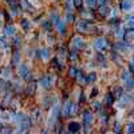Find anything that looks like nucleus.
Instances as JSON below:
<instances>
[{
  "label": "nucleus",
  "mask_w": 134,
  "mask_h": 134,
  "mask_svg": "<svg viewBox=\"0 0 134 134\" xmlns=\"http://www.w3.org/2000/svg\"><path fill=\"white\" fill-rule=\"evenodd\" d=\"M83 122H85L86 127H88V126L91 125V122H93V115H91V111H88V110H86V111H85V114H83Z\"/></svg>",
  "instance_id": "f257e3e1"
},
{
  "label": "nucleus",
  "mask_w": 134,
  "mask_h": 134,
  "mask_svg": "<svg viewBox=\"0 0 134 134\" xmlns=\"http://www.w3.org/2000/svg\"><path fill=\"white\" fill-rule=\"evenodd\" d=\"M94 47H95L97 50H102V48H105V47H106V40H105L103 38H98V39H95V42H94Z\"/></svg>",
  "instance_id": "f03ea898"
},
{
  "label": "nucleus",
  "mask_w": 134,
  "mask_h": 134,
  "mask_svg": "<svg viewBox=\"0 0 134 134\" xmlns=\"http://www.w3.org/2000/svg\"><path fill=\"white\" fill-rule=\"evenodd\" d=\"M131 7H133V3L130 2V0H122V3H121V9L122 11H130L131 9Z\"/></svg>",
  "instance_id": "7ed1b4c3"
},
{
  "label": "nucleus",
  "mask_w": 134,
  "mask_h": 134,
  "mask_svg": "<svg viewBox=\"0 0 134 134\" xmlns=\"http://www.w3.org/2000/svg\"><path fill=\"white\" fill-rule=\"evenodd\" d=\"M7 3L9 4V7L14 9V12L18 14V11H20L19 8V0H7Z\"/></svg>",
  "instance_id": "20e7f679"
},
{
  "label": "nucleus",
  "mask_w": 134,
  "mask_h": 134,
  "mask_svg": "<svg viewBox=\"0 0 134 134\" xmlns=\"http://www.w3.org/2000/svg\"><path fill=\"white\" fill-rule=\"evenodd\" d=\"M35 90H36V82H30L28 85H27V94L28 95H34L35 94Z\"/></svg>",
  "instance_id": "39448f33"
},
{
  "label": "nucleus",
  "mask_w": 134,
  "mask_h": 134,
  "mask_svg": "<svg viewBox=\"0 0 134 134\" xmlns=\"http://www.w3.org/2000/svg\"><path fill=\"white\" fill-rule=\"evenodd\" d=\"M98 12H99L100 16H103V18H105V16H109V14H110V8H109L107 5L103 4V5H100V7H99V11H98Z\"/></svg>",
  "instance_id": "423d86ee"
},
{
  "label": "nucleus",
  "mask_w": 134,
  "mask_h": 134,
  "mask_svg": "<svg viewBox=\"0 0 134 134\" xmlns=\"http://www.w3.org/2000/svg\"><path fill=\"white\" fill-rule=\"evenodd\" d=\"M79 129H81V125L78 124V122H71V124L69 125V130L72 131V133H76Z\"/></svg>",
  "instance_id": "0eeeda50"
},
{
  "label": "nucleus",
  "mask_w": 134,
  "mask_h": 134,
  "mask_svg": "<svg viewBox=\"0 0 134 134\" xmlns=\"http://www.w3.org/2000/svg\"><path fill=\"white\" fill-rule=\"evenodd\" d=\"M72 42H74V46H75L76 48H82V47L85 46V44H83V40H82L81 38H78V36H76V38H74V39H72Z\"/></svg>",
  "instance_id": "6e6552de"
},
{
  "label": "nucleus",
  "mask_w": 134,
  "mask_h": 134,
  "mask_svg": "<svg viewBox=\"0 0 134 134\" xmlns=\"http://www.w3.org/2000/svg\"><path fill=\"white\" fill-rule=\"evenodd\" d=\"M57 28L60 34H66V24L63 23V21H60V20L57 21Z\"/></svg>",
  "instance_id": "1a4fd4ad"
},
{
  "label": "nucleus",
  "mask_w": 134,
  "mask_h": 134,
  "mask_svg": "<svg viewBox=\"0 0 134 134\" xmlns=\"http://www.w3.org/2000/svg\"><path fill=\"white\" fill-rule=\"evenodd\" d=\"M19 71H20V75L23 76V78H26V76L30 74V72H28V69H27V66H26V64H21Z\"/></svg>",
  "instance_id": "9d476101"
},
{
  "label": "nucleus",
  "mask_w": 134,
  "mask_h": 134,
  "mask_svg": "<svg viewBox=\"0 0 134 134\" xmlns=\"http://www.w3.org/2000/svg\"><path fill=\"white\" fill-rule=\"evenodd\" d=\"M125 39H126L127 42H131V40L134 39V30H130V31H127V32L125 34Z\"/></svg>",
  "instance_id": "9b49d317"
},
{
  "label": "nucleus",
  "mask_w": 134,
  "mask_h": 134,
  "mask_svg": "<svg viewBox=\"0 0 134 134\" xmlns=\"http://www.w3.org/2000/svg\"><path fill=\"white\" fill-rule=\"evenodd\" d=\"M20 60V55L19 52H14V57H12V66H18Z\"/></svg>",
  "instance_id": "f8f14e48"
},
{
  "label": "nucleus",
  "mask_w": 134,
  "mask_h": 134,
  "mask_svg": "<svg viewBox=\"0 0 134 134\" xmlns=\"http://www.w3.org/2000/svg\"><path fill=\"white\" fill-rule=\"evenodd\" d=\"M113 95H114V98H121V95H122V88H121V87H115L114 90H113Z\"/></svg>",
  "instance_id": "ddd939ff"
},
{
  "label": "nucleus",
  "mask_w": 134,
  "mask_h": 134,
  "mask_svg": "<svg viewBox=\"0 0 134 134\" xmlns=\"http://www.w3.org/2000/svg\"><path fill=\"white\" fill-rule=\"evenodd\" d=\"M15 32V27L12 24H9L5 27V35H12V34Z\"/></svg>",
  "instance_id": "4468645a"
},
{
  "label": "nucleus",
  "mask_w": 134,
  "mask_h": 134,
  "mask_svg": "<svg viewBox=\"0 0 134 134\" xmlns=\"http://www.w3.org/2000/svg\"><path fill=\"white\" fill-rule=\"evenodd\" d=\"M114 99H115V98H114L113 94H107V97H106V102H107V105L111 106V105H113V102H114Z\"/></svg>",
  "instance_id": "2eb2a0df"
},
{
  "label": "nucleus",
  "mask_w": 134,
  "mask_h": 134,
  "mask_svg": "<svg viewBox=\"0 0 134 134\" xmlns=\"http://www.w3.org/2000/svg\"><path fill=\"white\" fill-rule=\"evenodd\" d=\"M58 20H59L58 14H57V12H52V14H51V23H55V24H57Z\"/></svg>",
  "instance_id": "dca6fc26"
},
{
  "label": "nucleus",
  "mask_w": 134,
  "mask_h": 134,
  "mask_svg": "<svg viewBox=\"0 0 134 134\" xmlns=\"http://www.w3.org/2000/svg\"><path fill=\"white\" fill-rule=\"evenodd\" d=\"M21 26H23V28L26 31H28L30 30V21L28 20H23V21H21Z\"/></svg>",
  "instance_id": "f3484780"
},
{
  "label": "nucleus",
  "mask_w": 134,
  "mask_h": 134,
  "mask_svg": "<svg viewBox=\"0 0 134 134\" xmlns=\"http://www.w3.org/2000/svg\"><path fill=\"white\" fill-rule=\"evenodd\" d=\"M72 3H74L75 8H81L82 7V0H72Z\"/></svg>",
  "instance_id": "a211bd4d"
},
{
  "label": "nucleus",
  "mask_w": 134,
  "mask_h": 134,
  "mask_svg": "<svg viewBox=\"0 0 134 134\" xmlns=\"http://www.w3.org/2000/svg\"><path fill=\"white\" fill-rule=\"evenodd\" d=\"M95 79H97V74H95V72H93V74L88 75V82H94Z\"/></svg>",
  "instance_id": "6ab92c4d"
},
{
  "label": "nucleus",
  "mask_w": 134,
  "mask_h": 134,
  "mask_svg": "<svg viewBox=\"0 0 134 134\" xmlns=\"http://www.w3.org/2000/svg\"><path fill=\"white\" fill-rule=\"evenodd\" d=\"M42 85H43L44 88H48V87H50V82H48L47 79H42Z\"/></svg>",
  "instance_id": "aec40b11"
},
{
  "label": "nucleus",
  "mask_w": 134,
  "mask_h": 134,
  "mask_svg": "<svg viewBox=\"0 0 134 134\" xmlns=\"http://www.w3.org/2000/svg\"><path fill=\"white\" fill-rule=\"evenodd\" d=\"M76 74H78V71L75 69H70V76L71 78H76Z\"/></svg>",
  "instance_id": "412c9836"
},
{
  "label": "nucleus",
  "mask_w": 134,
  "mask_h": 134,
  "mask_svg": "<svg viewBox=\"0 0 134 134\" xmlns=\"http://www.w3.org/2000/svg\"><path fill=\"white\" fill-rule=\"evenodd\" d=\"M127 131H129V133H134V124H133V122H131V124H129Z\"/></svg>",
  "instance_id": "4be33fe9"
},
{
  "label": "nucleus",
  "mask_w": 134,
  "mask_h": 134,
  "mask_svg": "<svg viewBox=\"0 0 134 134\" xmlns=\"http://www.w3.org/2000/svg\"><path fill=\"white\" fill-rule=\"evenodd\" d=\"M93 107H94V110H100V103L95 102V103H93Z\"/></svg>",
  "instance_id": "5701e85b"
},
{
  "label": "nucleus",
  "mask_w": 134,
  "mask_h": 134,
  "mask_svg": "<svg viewBox=\"0 0 134 134\" xmlns=\"http://www.w3.org/2000/svg\"><path fill=\"white\" fill-rule=\"evenodd\" d=\"M42 52H43V58H44V59L48 58V50H43Z\"/></svg>",
  "instance_id": "b1692460"
},
{
  "label": "nucleus",
  "mask_w": 134,
  "mask_h": 134,
  "mask_svg": "<svg viewBox=\"0 0 134 134\" xmlns=\"http://www.w3.org/2000/svg\"><path fill=\"white\" fill-rule=\"evenodd\" d=\"M87 3H88V5H90V7H94V4L97 3V0H87Z\"/></svg>",
  "instance_id": "393cba45"
},
{
  "label": "nucleus",
  "mask_w": 134,
  "mask_h": 134,
  "mask_svg": "<svg viewBox=\"0 0 134 134\" xmlns=\"http://www.w3.org/2000/svg\"><path fill=\"white\" fill-rule=\"evenodd\" d=\"M67 20H69V21H71V20H74V15L71 16V14H69V15H67Z\"/></svg>",
  "instance_id": "a878e982"
},
{
  "label": "nucleus",
  "mask_w": 134,
  "mask_h": 134,
  "mask_svg": "<svg viewBox=\"0 0 134 134\" xmlns=\"http://www.w3.org/2000/svg\"><path fill=\"white\" fill-rule=\"evenodd\" d=\"M97 93H98V90H97V88H94V90H93V93H91V97L97 95Z\"/></svg>",
  "instance_id": "bb28decb"
},
{
  "label": "nucleus",
  "mask_w": 134,
  "mask_h": 134,
  "mask_svg": "<svg viewBox=\"0 0 134 134\" xmlns=\"http://www.w3.org/2000/svg\"><path fill=\"white\" fill-rule=\"evenodd\" d=\"M98 3H99L100 5H103V4L106 3V0H98Z\"/></svg>",
  "instance_id": "cd10ccee"
}]
</instances>
